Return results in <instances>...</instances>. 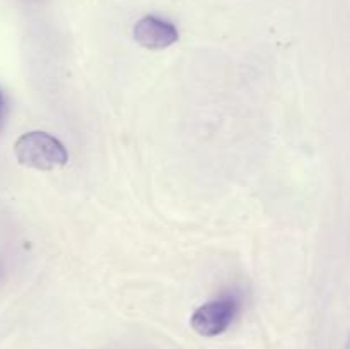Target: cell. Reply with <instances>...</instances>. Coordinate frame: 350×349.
<instances>
[{
    "mask_svg": "<svg viewBox=\"0 0 350 349\" xmlns=\"http://www.w3.org/2000/svg\"><path fill=\"white\" fill-rule=\"evenodd\" d=\"M133 40L147 50H164L178 41V31L171 23L156 16H146L133 26Z\"/></svg>",
    "mask_w": 350,
    "mask_h": 349,
    "instance_id": "3957f363",
    "label": "cell"
},
{
    "mask_svg": "<svg viewBox=\"0 0 350 349\" xmlns=\"http://www.w3.org/2000/svg\"><path fill=\"white\" fill-rule=\"evenodd\" d=\"M14 154L19 164L41 171L57 170L68 161L64 144L51 133L41 130L23 133L14 144Z\"/></svg>",
    "mask_w": 350,
    "mask_h": 349,
    "instance_id": "6da1fadb",
    "label": "cell"
},
{
    "mask_svg": "<svg viewBox=\"0 0 350 349\" xmlns=\"http://www.w3.org/2000/svg\"><path fill=\"white\" fill-rule=\"evenodd\" d=\"M345 349H350V332H349V337H347V346H345Z\"/></svg>",
    "mask_w": 350,
    "mask_h": 349,
    "instance_id": "5b68a950",
    "label": "cell"
},
{
    "mask_svg": "<svg viewBox=\"0 0 350 349\" xmlns=\"http://www.w3.org/2000/svg\"><path fill=\"white\" fill-rule=\"evenodd\" d=\"M236 310H238V303H236L234 298L208 301V303L202 305L193 311L190 318V325L198 335L215 337L231 325Z\"/></svg>",
    "mask_w": 350,
    "mask_h": 349,
    "instance_id": "7a4b0ae2",
    "label": "cell"
},
{
    "mask_svg": "<svg viewBox=\"0 0 350 349\" xmlns=\"http://www.w3.org/2000/svg\"><path fill=\"white\" fill-rule=\"evenodd\" d=\"M3 116V98H2V92H0V120Z\"/></svg>",
    "mask_w": 350,
    "mask_h": 349,
    "instance_id": "277c9868",
    "label": "cell"
}]
</instances>
